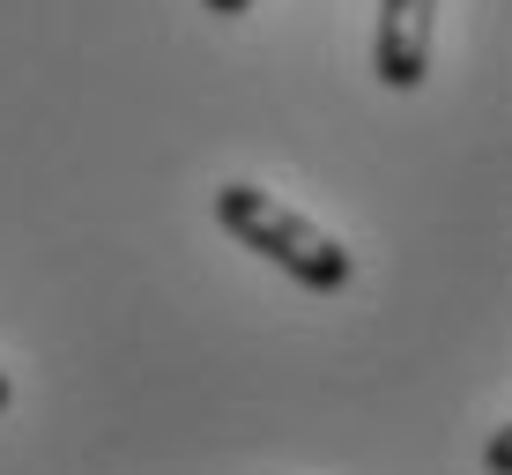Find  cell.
Listing matches in <instances>:
<instances>
[{"mask_svg":"<svg viewBox=\"0 0 512 475\" xmlns=\"http://www.w3.org/2000/svg\"><path fill=\"white\" fill-rule=\"evenodd\" d=\"M216 223L245 245V253L275 260V268L290 275L297 290L334 297V290L349 283V245H342V238H327L312 216H297L290 201H275L268 186H245V179L216 186Z\"/></svg>","mask_w":512,"mask_h":475,"instance_id":"1","label":"cell"},{"mask_svg":"<svg viewBox=\"0 0 512 475\" xmlns=\"http://www.w3.org/2000/svg\"><path fill=\"white\" fill-rule=\"evenodd\" d=\"M431 38H438V0H379L372 75L386 90H416L431 75Z\"/></svg>","mask_w":512,"mask_h":475,"instance_id":"2","label":"cell"},{"mask_svg":"<svg viewBox=\"0 0 512 475\" xmlns=\"http://www.w3.org/2000/svg\"><path fill=\"white\" fill-rule=\"evenodd\" d=\"M483 468H490V475H512V431H490V446H483Z\"/></svg>","mask_w":512,"mask_h":475,"instance_id":"3","label":"cell"},{"mask_svg":"<svg viewBox=\"0 0 512 475\" xmlns=\"http://www.w3.org/2000/svg\"><path fill=\"white\" fill-rule=\"evenodd\" d=\"M201 8H208V15H245L253 0H201Z\"/></svg>","mask_w":512,"mask_h":475,"instance_id":"4","label":"cell"},{"mask_svg":"<svg viewBox=\"0 0 512 475\" xmlns=\"http://www.w3.org/2000/svg\"><path fill=\"white\" fill-rule=\"evenodd\" d=\"M8 401H15V379H8V372H0V409H8Z\"/></svg>","mask_w":512,"mask_h":475,"instance_id":"5","label":"cell"}]
</instances>
